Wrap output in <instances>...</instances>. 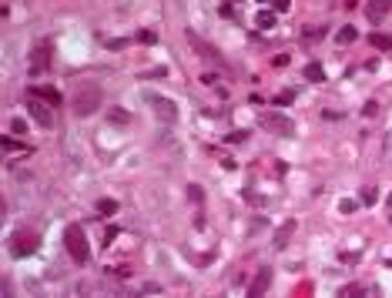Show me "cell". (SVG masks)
<instances>
[{
	"label": "cell",
	"mask_w": 392,
	"mask_h": 298,
	"mask_svg": "<svg viewBox=\"0 0 392 298\" xmlns=\"http://www.w3.org/2000/svg\"><path fill=\"white\" fill-rule=\"evenodd\" d=\"M71 104H74L71 111H74L77 117H91V114L104 104V91H101V84H97V81H84V84H77L74 101H71Z\"/></svg>",
	"instance_id": "6da1fadb"
},
{
	"label": "cell",
	"mask_w": 392,
	"mask_h": 298,
	"mask_svg": "<svg viewBox=\"0 0 392 298\" xmlns=\"http://www.w3.org/2000/svg\"><path fill=\"white\" fill-rule=\"evenodd\" d=\"M64 244H67V251H71V258H74L77 265H87L91 248H87V235H84L81 224H71V228L64 231Z\"/></svg>",
	"instance_id": "7a4b0ae2"
},
{
	"label": "cell",
	"mask_w": 392,
	"mask_h": 298,
	"mask_svg": "<svg viewBox=\"0 0 392 298\" xmlns=\"http://www.w3.org/2000/svg\"><path fill=\"white\" fill-rule=\"evenodd\" d=\"M37 235L34 231H14V238H10V251H14V258H27V255H34L37 251Z\"/></svg>",
	"instance_id": "3957f363"
},
{
	"label": "cell",
	"mask_w": 392,
	"mask_h": 298,
	"mask_svg": "<svg viewBox=\"0 0 392 298\" xmlns=\"http://www.w3.org/2000/svg\"><path fill=\"white\" fill-rule=\"evenodd\" d=\"M258 124H261V128H268V131H275V134H281V137H288V134L295 131V124H292L288 117H281L279 111H261L258 114Z\"/></svg>",
	"instance_id": "277c9868"
},
{
	"label": "cell",
	"mask_w": 392,
	"mask_h": 298,
	"mask_svg": "<svg viewBox=\"0 0 392 298\" xmlns=\"http://www.w3.org/2000/svg\"><path fill=\"white\" fill-rule=\"evenodd\" d=\"M148 101L154 104V114H158L161 121H178V108L171 104L168 97H154V94H148Z\"/></svg>",
	"instance_id": "5b68a950"
},
{
	"label": "cell",
	"mask_w": 392,
	"mask_h": 298,
	"mask_svg": "<svg viewBox=\"0 0 392 298\" xmlns=\"http://www.w3.org/2000/svg\"><path fill=\"white\" fill-rule=\"evenodd\" d=\"M188 40H191V47L198 51V57H205V60H222V57H218V51H215L211 44H205L198 34H191V30H188Z\"/></svg>",
	"instance_id": "8992f818"
},
{
	"label": "cell",
	"mask_w": 392,
	"mask_h": 298,
	"mask_svg": "<svg viewBox=\"0 0 392 298\" xmlns=\"http://www.w3.org/2000/svg\"><path fill=\"white\" fill-rule=\"evenodd\" d=\"M272 285V268H258V275H255V281L248 285V295H261L265 288Z\"/></svg>",
	"instance_id": "52a82bcc"
},
{
	"label": "cell",
	"mask_w": 392,
	"mask_h": 298,
	"mask_svg": "<svg viewBox=\"0 0 392 298\" xmlns=\"http://www.w3.org/2000/svg\"><path fill=\"white\" fill-rule=\"evenodd\" d=\"M392 0H369V7H365V14H369V20H382L386 14H389Z\"/></svg>",
	"instance_id": "ba28073f"
},
{
	"label": "cell",
	"mask_w": 392,
	"mask_h": 298,
	"mask_svg": "<svg viewBox=\"0 0 392 298\" xmlns=\"http://www.w3.org/2000/svg\"><path fill=\"white\" fill-rule=\"evenodd\" d=\"M30 117L37 121L40 128H51V111H47L44 104H37V101H30Z\"/></svg>",
	"instance_id": "9c48e42d"
},
{
	"label": "cell",
	"mask_w": 392,
	"mask_h": 298,
	"mask_svg": "<svg viewBox=\"0 0 392 298\" xmlns=\"http://www.w3.org/2000/svg\"><path fill=\"white\" fill-rule=\"evenodd\" d=\"M44 64H47V44H37V47H34V57H30V71L40 74Z\"/></svg>",
	"instance_id": "30bf717a"
},
{
	"label": "cell",
	"mask_w": 392,
	"mask_h": 298,
	"mask_svg": "<svg viewBox=\"0 0 392 298\" xmlns=\"http://www.w3.org/2000/svg\"><path fill=\"white\" fill-rule=\"evenodd\" d=\"M30 94H34V97H40L44 104H60V94H57L54 87H30Z\"/></svg>",
	"instance_id": "8fae6325"
},
{
	"label": "cell",
	"mask_w": 392,
	"mask_h": 298,
	"mask_svg": "<svg viewBox=\"0 0 392 298\" xmlns=\"http://www.w3.org/2000/svg\"><path fill=\"white\" fill-rule=\"evenodd\" d=\"M255 27L258 30H272L275 27V10H261L258 17H255Z\"/></svg>",
	"instance_id": "7c38bea8"
},
{
	"label": "cell",
	"mask_w": 392,
	"mask_h": 298,
	"mask_svg": "<svg viewBox=\"0 0 392 298\" xmlns=\"http://www.w3.org/2000/svg\"><path fill=\"white\" fill-rule=\"evenodd\" d=\"M292 231H295V221H285L279 228V235H275V248H285V244H288V235H292Z\"/></svg>",
	"instance_id": "4fadbf2b"
},
{
	"label": "cell",
	"mask_w": 392,
	"mask_h": 298,
	"mask_svg": "<svg viewBox=\"0 0 392 298\" xmlns=\"http://www.w3.org/2000/svg\"><path fill=\"white\" fill-rule=\"evenodd\" d=\"M369 44H372L375 51H386V54L392 51V37H389V34H372V37H369Z\"/></svg>",
	"instance_id": "5bb4252c"
},
{
	"label": "cell",
	"mask_w": 392,
	"mask_h": 298,
	"mask_svg": "<svg viewBox=\"0 0 392 298\" xmlns=\"http://www.w3.org/2000/svg\"><path fill=\"white\" fill-rule=\"evenodd\" d=\"M97 211H101V215L108 218V215H114V211H117V201H114V198H104V201L97 205Z\"/></svg>",
	"instance_id": "9a60e30c"
},
{
	"label": "cell",
	"mask_w": 392,
	"mask_h": 298,
	"mask_svg": "<svg viewBox=\"0 0 392 298\" xmlns=\"http://www.w3.org/2000/svg\"><path fill=\"white\" fill-rule=\"evenodd\" d=\"M305 77H308V81H322V67H318V64H308V67H305Z\"/></svg>",
	"instance_id": "2e32d148"
},
{
	"label": "cell",
	"mask_w": 392,
	"mask_h": 298,
	"mask_svg": "<svg viewBox=\"0 0 392 298\" xmlns=\"http://www.w3.org/2000/svg\"><path fill=\"white\" fill-rule=\"evenodd\" d=\"M362 201H365V205H375V201H379V191H375V188H362Z\"/></svg>",
	"instance_id": "e0dca14e"
},
{
	"label": "cell",
	"mask_w": 392,
	"mask_h": 298,
	"mask_svg": "<svg viewBox=\"0 0 392 298\" xmlns=\"http://www.w3.org/2000/svg\"><path fill=\"white\" fill-rule=\"evenodd\" d=\"M10 131H14V134H27V121H24V117H14V121H10Z\"/></svg>",
	"instance_id": "ac0fdd59"
},
{
	"label": "cell",
	"mask_w": 392,
	"mask_h": 298,
	"mask_svg": "<svg viewBox=\"0 0 392 298\" xmlns=\"http://www.w3.org/2000/svg\"><path fill=\"white\" fill-rule=\"evenodd\" d=\"M338 40H342V44H352V40H355V30H352V27H345V30H338Z\"/></svg>",
	"instance_id": "d6986e66"
},
{
	"label": "cell",
	"mask_w": 392,
	"mask_h": 298,
	"mask_svg": "<svg viewBox=\"0 0 392 298\" xmlns=\"http://www.w3.org/2000/svg\"><path fill=\"white\" fill-rule=\"evenodd\" d=\"M138 40H141V44H154V40H158V34H154V30H141V34H138Z\"/></svg>",
	"instance_id": "ffe728a7"
},
{
	"label": "cell",
	"mask_w": 392,
	"mask_h": 298,
	"mask_svg": "<svg viewBox=\"0 0 392 298\" xmlns=\"http://www.w3.org/2000/svg\"><path fill=\"white\" fill-rule=\"evenodd\" d=\"M338 211H342V215H352V211H355V201H342V205H338Z\"/></svg>",
	"instance_id": "44dd1931"
},
{
	"label": "cell",
	"mask_w": 392,
	"mask_h": 298,
	"mask_svg": "<svg viewBox=\"0 0 392 298\" xmlns=\"http://www.w3.org/2000/svg\"><path fill=\"white\" fill-rule=\"evenodd\" d=\"M17 148H20V144H14L10 137H3V151H17ZM24 151H27V148H24Z\"/></svg>",
	"instance_id": "7402d4cb"
},
{
	"label": "cell",
	"mask_w": 392,
	"mask_h": 298,
	"mask_svg": "<svg viewBox=\"0 0 392 298\" xmlns=\"http://www.w3.org/2000/svg\"><path fill=\"white\" fill-rule=\"evenodd\" d=\"M272 3H275V10H288V3H292V0H272Z\"/></svg>",
	"instance_id": "603a6c76"
},
{
	"label": "cell",
	"mask_w": 392,
	"mask_h": 298,
	"mask_svg": "<svg viewBox=\"0 0 392 298\" xmlns=\"http://www.w3.org/2000/svg\"><path fill=\"white\" fill-rule=\"evenodd\" d=\"M386 158H389V161H392V134H389V137H386Z\"/></svg>",
	"instance_id": "cb8c5ba5"
}]
</instances>
